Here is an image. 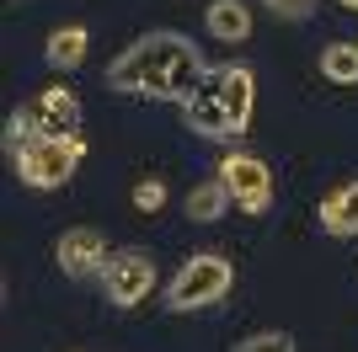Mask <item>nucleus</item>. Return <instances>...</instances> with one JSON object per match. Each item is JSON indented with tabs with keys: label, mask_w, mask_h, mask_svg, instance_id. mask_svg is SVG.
I'll use <instances>...</instances> for the list:
<instances>
[{
	"label": "nucleus",
	"mask_w": 358,
	"mask_h": 352,
	"mask_svg": "<svg viewBox=\"0 0 358 352\" xmlns=\"http://www.w3.org/2000/svg\"><path fill=\"white\" fill-rule=\"evenodd\" d=\"M203 54L193 48V38H182L171 27H155L145 38L123 48L113 64H107V91L118 96H139V102H187L203 80Z\"/></svg>",
	"instance_id": "1"
},
{
	"label": "nucleus",
	"mask_w": 358,
	"mask_h": 352,
	"mask_svg": "<svg viewBox=\"0 0 358 352\" xmlns=\"http://www.w3.org/2000/svg\"><path fill=\"white\" fill-rule=\"evenodd\" d=\"M252 107H257V75L246 64H209L198 91L182 102V123L198 139L230 145L252 129Z\"/></svg>",
	"instance_id": "2"
},
{
	"label": "nucleus",
	"mask_w": 358,
	"mask_h": 352,
	"mask_svg": "<svg viewBox=\"0 0 358 352\" xmlns=\"http://www.w3.org/2000/svg\"><path fill=\"white\" fill-rule=\"evenodd\" d=\"M236 288V267L220 251H198L177 267V278L166 283V309L171 315H193V309H214L224 305V293Z\"/></svg>",
	"instance_id": "3"
},
{
	"label": "nucleus",
	"mask_w": 358,
	"mask_h": 352,
	"mask_svg": "<svg viewBox=\"0 0 358 352\" xmlns=\"http://www.w3.org/2000/svg\"><path fill=\"white\" fill-rule=\"evenodd\" d=\"M86 161V139L70 133V139H32V145H16L11 149V166H16V182L32 192H54L75 176V166Z\"/></svg>",
	"instance_id": "4"
},
{
	"label": "nucleus",
	"mask_w": 358,
	"mask_h": 352,
	"mask_svg": "<svg viewBox=\"0 0 358 352\" xmlns=\"http://www.w3.org/2000/svg\"><path fill=\"white\" fill-rule=\"evenodd\" d=\"M102 288H107V299H113L118 309L145 305L150 288H155V256H150V251H139V246L113 251V256H107V267H102Z\"/></svg>",
	"instance_id": "5"
},
{
	"label": "nucleus",
	"mask_w": 358,
	"mask_h": 352,
	"mask_svg": "<svg viewBox=\"0 0 358 352\" xmlns=\"http://www.w3.org/2000/svg\"><path fill=\"white\" fill-rule=\"evenodd\" d=\"M220 182L230 187L236 208H246V214H268L273 208V171H268V161H257L246 149H230L220 161Z\"/></svg>",
	"instance_id": "6"
},
{
	"label": "nucleus",
	"mask_w": 358,
	"mask_h": 352,
	"mask_svg": "<svg viewBox=\"0 0 358 352\" xmlns=\"http://www.w3.org/2000/svg\"><path fill=\"white\" fill-rule=\"evenodd\" d=\"M107 240H102V230H91V224H75V230H64L59 235V246H54V262H59V272L70 283H80V278H102V267H107Z\"/></svg>",
	"instance_id": "7"
},
{
	"label": "nucleus",
	"mask_w": 358,
	"mask_h": 352,
	"mask_svg": "<svg viewBox=\"0 0 358 352\" xmlns=\"http://www.w3.org/2000/svg\"><path fill=\"white\" fill-rule=\"evenodd\" d=\"M315 219H321V230H327L331 240H353V235H358V176L321 198Z\"/></svg>",
	"instance_id": "8"
},
{
	"label": "nucleus",
	"mask_w": 358,
	"mask_h": 352,
	"mask_svg": "<svg viewBox=\"0 0 358 352\" xmlns=\"http://www.w3.org/2000/svg\"><path fill=\"white\" fill-rule=\"evenodd\" d=\"M203 22H209V38H220V43H246L252 38V6H241V0H209Z\"/></svg>",
	"instance_id": "9"
},
{
	"label": "nucleus",
	"mask_w": 358,
	"mask_h": 352,
	"mask_svg": "<svg viewBox=\"0 0 358 352\" xmlns=\"http://www.w3.org/2000/svg\"><path fill=\"white\" fill-rule=\"evenodd\" d=\"M86 48H91V32L80 27V22H70V27H54V32H48L43 59H48V70H75V64L86 59Z\"/></svg>",
	"instance_id": "10"
},
{
	"label": "nucleus",
	"mask_w": 358,
	"mask_h": 352,
	"mask_svg": "<svg viewBox=\"0 0 358 352\" xmlns=\"http://www.w3.org/2000/svg\"><path fill=\"white\" fill-rule=\"evenodd\" d=\"M230 203H236L230 187H224L220 176H209V182H198V187L187 192V219H193V224H214V219L230 214Z\"/></svg>",
	"instance_id": "11"
},
{
	"label": "nucleus",
	"mask_w": 358,
	"mask_h": 352,
	"mask_svg": "<svg viewBox=\"0 0 358 352\" xmlns=\"http://www.w3.org/2000/svg\"><path fill=\"white\" fill-rule=\"evenodd\" d=\"M321 75L331 86H358V43H348V38L327 43L321 48Z\"/></svg>",
	"instance_id": "12"
},
{
	"label": "nucleus",
	"mask_w": 358,
	"mask_h": 352,
	"mask_svg": "<svg viewBox=\"0 0 358 352\" xmlns=\"http://www.w3.org/2000/svg\"><path fill=\"white\" fill-rule=\"evenodd\" d=\"M230 352H299V347H294V337H289V331H257V337L236 342Z\"/></svg>",
	"instance_id": "13"
},
{
	"label": "nucleus",
	"mask_w": 358,
	"mask_h": 352,
	"mask_svg": "<svg viewBox=\"0 0 358 352\" xmlns=\"http://www.w3.org/2000/svg\"><path fill=\"white\" fill-rule=\"evenodd\" d=\"M278 22H310L315 16V0H262Z\"/></svg>",
	"instance_id": "14"
},
{
	"label": "nucleus",
	"mask_w": 358,
	"mask_h": 352,
	"mask_svg": "<svg viewBox=\"0 0 358 352\" xmlns=\"http://www.w3.org/2000/svg\"><path fill=\"white\" fill-rule=\"evenodd\" d=\"M161 203H166V182L150 176V182H139V187H134V208H139V214H155Z\"/></svg>",
	"instance_id": "15"
},
{
	"label": "nucleus",
	"mask_w": 358,
	"mask_h": 352,
	"mask_svg": "<svg viewBox=\"0 0 358 352\" xmlns=\"http://www.w3.org/2000/svg\"><path fill=\"white\" fill-rule=\"evenodd\" d=\"M337 6H343V11H358V0H337Z\"/></svg>",
	"instance_id": "16"
}]
</instances>
